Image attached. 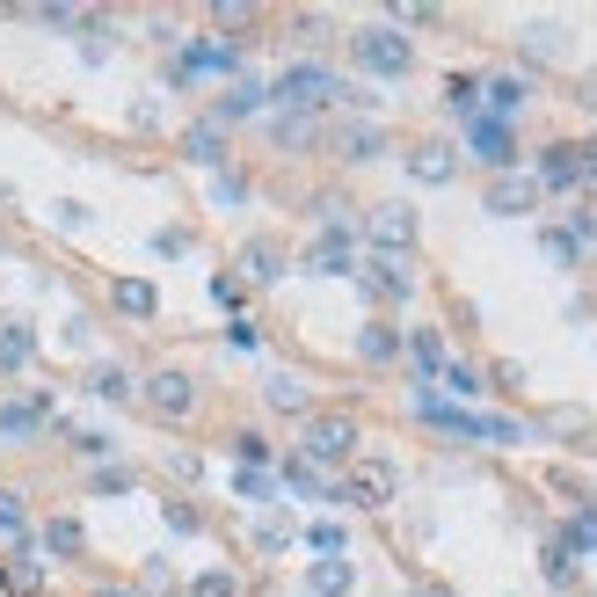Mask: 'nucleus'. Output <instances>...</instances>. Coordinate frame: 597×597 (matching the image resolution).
<instances>
[{
  "label": "nucleus",
  "instance_id": "4c0bfd02",
  "mask_svg": "<svg viewBox=\"0 0 597 597\" xmlns=\"http://www.w3.org/2000/svg\"><path fill=\"white\" fill-rule=\"evenodd\" d=\"M51 226H59V234H80V226H88V204H80V197H59V204H51Z\"/></svg>",
  "mask_w": 597,
  "mask_h": 597
},
{
  "label": "nucleus",
  "instance_id": "864d4df0",
  "mask_svg": "<svg viewBox=\"0 0 597 597\" xmlns=\"http://www.w3.org/2000/svg\"><path fill=\"white\" fill-rule=\"evenodd\" d=\"M575 161H583V183H597V139H583V146H575Z\"/></svg>",
  "mask_w": 597,
  "mask_h": 597
},
{
  "label": "nucleus",
  "instance_id": "9d476101",
  "mask_svg": "<svg viewBox=\"0 0 597 597\" xmlns=\"http://www.w3.org/2000/svg\"><path fill=\"white\" fill-rule=\"evenodd\" d=\"M408 175H415L423 190H445V183L459 175V153L445 139H423V146H408Z\"/></svg>",
  "mask_w": 597,
  "mask_h": 597
},
{
  "label": "nucleus",
  "instance_id": "c756f323",
  "mask_svg": "<svg viewBox=\"0 0 597 597\" xmlns=\"http://www.w3.org/2000/svg\"><path fill=\"white\" fill-rule=\"evenodd\" d=\"M0 539H29V496L0 481Z\"/></svg>",
  "mask_w": 597,
  "mask_h": 597
},
{
  "label": "nucleus",
  "instance_id": "7ed1b4c3",
  "mask_svg": "<svg viewBox=\"0 0 597 597\" xmlns=\"http://www.w3.org/2000/svg\"><path fill=\"white\" fill-rule=\"evenodd\" d=\"M270 102H285V110H307V117H321L328 102H343V80H335L328 66H313V59H299V66L277 73V88H270Z\"/></svg>",
  "mask_w": 597,
  "mask_h": 597
},
{
  "label": "nucleus",
  "instance_id": "b1692460",
  "mask_svg": "<svg viewBox=\"0 0 597 597\" xmlns=\"http://www.w3.org/2000/svg\"><path fill=\"white\" fill-rule=\"evenodd\" d=\"M183 161H197V167H226V132H219L212 117L190 124V132H183Z\"/></svg>",
  "mask_w": 597,
  "mask_h": 597
},
{
  "label": "nucleus",
  "instance_id": "6e6d98bb",
  "mask_svg": "<svg viewBox=\"0 0 597 597\" xmlns=\"http://www.w3.org/2000/svg\"><path fill=\"white\" fill-rule=\"evenodd\" d=\"M415 597H452V590H437V583H423V590H415Z\"/></svg>",
  "mask_w": 597,
  "mask_h": 597
},
{
  "label": "nucleus",
  "instance_id": "de8ad7c7",
  "mask_svg": "<svg viewBox=\"0 0 597 597\" xmlns=\"http://www.w3.org/2000/svg\"><path fill=\"white\" fill-rule=\"evenodd\" d=\"M212 197H219V204H240V197H248V183H240V175H226V167H219V175H212Z\"/></svg>",
  "mask_w": 597,
  "mask_h": 597
},
{
  "label": "nucleus",
  "instance_id": "20e7f679",
  "mask_svg": "<svg viewBox=\"0 0 597 597\" xmlns=\"http://www.w3.org/2000/svg\"><path fill=\"white\" fill-rule=\"evenodd\" d=\"M350 59H358L364 73H380V80H401V73L415 66V45H408L394 23H364L358 37H350Z\"/></svg>",
  "mask_w": 597,
  "mask_h": 597
},
{
  "label": "nucleus",
  "instance_id": "a211bd4d",
  "mask_svg": "<svg viewBox=\"0 0 597 597\" xmlns=\"http://www.w3.org/2000/svg\"><path fill=\"white\" fill-rule=\"evenodd\" d=\"M37 547L59 554V561H80V554H88V532H80V518H66V510H59V518H45Z\"/></svg>",
  "mask_w": 597,
  "mask_h": 597
},
{
  "label": "nucleus",
  "instance_id": "0eeeda50",
  "mask_svg": "<svg viewBox=\"0 0 597 597\" xmlns=\"http://www.w3.org/2000/svg\"><path fill=\"white\" fill-rule=\"evenodd\" d=\"M467 146H474V161L496 167V175H510V167H518V132H510V124H496V117H474V124H467Z\"/></svg>",
  "mask_w": 597,
  "mask_h": 597
},
{
  "label": "nucleus",
  "instance_id": "a18cd8bd",
  "mask_svg": "<svg viewBox=\"0 0 597 597\" xmlns=\"http://www.w3.org/2000/svg\"><path fill=\"white\" fill-rule=\"evenodd\" d=\"M328 15H291V37H299V45H321V37H328Z\"/></svg>",
  "mask_w": 597,
  "mask_h": 597
},
{
  "label": "nucleus",
  "instance_id": "f704fd0d",
  "mask_svg": "<svg viewBox=\"0 0 597 597\" xmlns=\"http://www.w3.org/2000/svg\"><path fill=\"white\" fill-rule=\"evenodd\" d=\"M539 248H547V263H575V256H583V240H575L569 226H547V234H539Z\"/></svg>",
  "mask_w": 597,
  "mask_h": 597
},
{
  "label": "nucleus",
  "instance_id": "f3484780",
  "mask_svg": "<svg viewBox=\"0 0 597 597\" xmlns=\"http://www.w3.org/2000/svg\"><path fill=\"white\" fill-rule=\"evenodd\" d=\"M285 277V248L277 240H248L240 248V285H277Z\"/></svg>",
  "mask_w": 597,
  "mask_h": 597
},
{
  "label": "nucleus",
  "instance_id": "37998d69",
  "mask_svg": "<svg viewBox=\"0 0 597 597\" xmlns=\"http://www.w3.org/2000/svg\"><path fill=\"white\" fill-rule=\"evenodd\" d=\"M234 488H240L248 502H270V496H277V481H270V474H256V467H240V481H234Z\"/></svg>",
  "mask_w": 597,
  "mask_h": 597
},
{
  "label": "nucleus",
  "instance_id": "603ef678",
  "mask_svg": "<svg viewBox=\"0 0 597 597\" xmlns=\"http://www.w3.org/2000/svg\"><path fill=\"white\" fill-rule=\"evenodd\" d=\"M256 539H263V554H277V547H285V539H291V525H285V518H270V525L256 532Z\"/></svg>",
  "mask_w": 597,
  "mask_h": 597
},
{
  "label": "nucleus",
  "instance_id": "aec40b11",
  "mask_svg": "<svg viewBox=\"0 0 597 597\" xmlns=\"http://www.w3.org/2000/svg\"><path fill=\"white\" fill-rule=\"evenodd\" d=\"M364 291H372V299H408V291H415V277H408V256H380V263L364 270Z\"/></svg>",
  "mask_w": 597,
  "mask_h": 597
},
{
  "label": "nucleus",
  "instance_id": "c9c22d12",
  "mask_svg": "<svg viewBox=\"0 0 597 597\" xmlns=\"http://www.w3.org/2000/svg\"><path fill=\"white\" fill-rule=\"evenodd\" d=\"M132 488V467H96L88 474V496H124Z\"/></svg>",
  "mask_w": 597,
  "mask_h": 597
},
{
  "label": "nucleus",
  "instance_id": "f8f14e48",
  "mask_svg": "<svg viewBox=\"0 0 597 597\" xmlns=\"http://www.w3.org/2000/svg\"><path fill=\"white\" fill-rule=\"evenodd\" d=\"M29 358H37V328H29L23 313H0V380L29 372Z\"/></svg>",
  "mask_w": 597,
  "mask_h": 597
},
{
  "label": "nucleus",
  "instance_id": "dca6fc26",
  "mask_svg": "<svg viewBox=\"0 0 597 597\" xmlns=\"http://www.w3.org/2000/svg\"><path fill=\"white\" fill-rule=\"evenodd\" d=\"M263 102H270V88H263V80H234V88H226V96L212 102V124H219V132H226V124L256 117V110H263Z\"/></svg>",
  "mask_w": 597,
  "mask_h": 597
},
{
  "label": "nucleus",
  "instance_id": "58836bf2",
  "mask_svg": "<svg viewBox=\"0 0 597 597\" xmlns=\"http://www.w3.org/2000/svg\"><path fill=\"white\" fill-rule=\"evenodd\" d=\"M212 23H219V29H256L263 15H256V8H240V0H219V8H212Z\"/></svg>",
  "mask_w": 597,
  "mask_h": 597
},
{
  "label": "nucleus",
  "instance_id": "4be33fe9",
  "mask_svg": "<svg viewBox=\"0 0 597 597\" xmlns=\"http://www.w3.org/2000/svg\"><path fill=\"white\" fill-rule=\"evenodd\" d=\"M350 583H358L350 554H328V561H313V569H307V590L313 597H350Z\"/></svg>",
  "mask_w": 597,
  "mask_h": 597
},
{
  "label": "nucleus",
  "instance_id": "6ab92c4d",
  "mask_svg": "<svg viewBox=\"0 0 597 597\" xmlns=\"http://www.w3.org/2000/svg\"><path fill=\"white\" fill-rule=\"evenodd\" d=\"M110 307H117L124 321H153V313H161V291L146 285V277H117V285H110Z\"/></svg>",
  "mask_w": 597,
  "mask_h": 597
},
{
  "label": "nucleus",
  "instance_id": "a878e982",
  "mask_svg": "<svg viewBox=\"0 0 597 597\" xmlns=\"http://www.w3.org/2000/svg\"><path fill=\"white\" fill-rule=\"evenodd\" d=\"M88 394L96 401H132L139 380H132V364H88Z\"/></svg>",
  "mask_w": 597,
  "mask_h": 597
},
{
  "label": "nucleus",
  "instance_id": "a19ab883",
  "mask_svg": "<svg viewBox=\"0 0 597 597\" xmlns=\"http://www.w3.org/2000/svg\"><path fill=\"white\" fill-rule=\"evenodd\" d=\"M234 452H240V467H270V437H256V431H234Z\"/></svg>",
  "mask_w": 597,
  "mask_h": 597
},
{
  "label": "nucleus",
  "instance_id": "ea45409f",
  "mask_svg": "<svg viewBox=\"0 0 597 597\" xmlns=\"http://www.w3.org/2000/svg\"><path fill=\"white\" fill-rule=\"evenodd\" d=\"M445 386H452L459 401H474V394H488V386H481V372H474V364H445Z\"/></svg>",
  "mask_w": 597,
  "mask_h": 597
},
{
  "label": "nucleus",
  "instance_id": "bb28decb",
  "mask_svg": "<svg viewBox=\"0 0 597 597\" xmlns=\"http://www.w3.org/2000/svg\"><path fill=\"white\" fill-rule=\"evenodd\" d=\"M445 110L467 124L481 117V73H445Z\"/></svg>",
  "mask_w": 597,
  "mask_h": 597
},
{
  "label": "nucleus",
  "instance_id": "c03bdc74",
  "mask_svg": "<svg viewBox=\"0 0 597 597\" xmlns=\"http://www.w3.org/2000/svg\"><path fill=\"white\" fill-rule=\"evenodd\" d=\"M307 539H313V554H343V547H350V539H343V525H335V518H321V525H313Z\"/></svg>",
  "mask_w": 597,
  "mask_h": 597
},
{
  "label": "nucleus",
  "instance_id": "ddd939ff",
  "mask_svg": "<svg viewBox=\"0 0 597 597\" xmlns=\"http://www.w3.org/2000/svg\"><path fill=\"white\" fill-rule=\"evenodd\" d=\"M481 96H488V117L510 124L532 102V80H525V73H481Z\"/></svg>",
  "mask_w": 597,
  "mask_h": 597
},
{
  "label": "nucleus",
  "instance_id": "39448f33",
  "mask_svg": "<svg viewBox=\"0 0 597 597\" xmlns=\"http://www.w3.org/2000/svg\"><path fill=\"white\" fill-rule=\"evenodd\" d=\"M139 401L161 415V423H190L197 415V380L190 372H175V364H161V372H146L139 380Z\"/></svg>",
  "mask_w": 597,
  "mask_h": 597
},
{
  "label": "nucleus",
  "instance_id": "09e8293b",
  "mask_svg": "<svg viewBox=\"0 0 597 597\" xmlns=\"http://www.w3.org/2000/svg\"><path fill=\"white\" fill-rule=\"evenodd\" d=\"M575 431H583V415H575V408H554V415H547V437H575Z\"/></svg>",
  "mask_w": 597,
  "mask_h": 597
},
{
  "label": "nucleus",
  "instance_id": "5fc2aeb1",
  "mask_svg": "<svg viewBox=\"0 0 597 597\" xmlns=\"http://www.w3.org/2000/svg\"><path fill=\"white\" fill-rule=\"evenodd\" d=\"M583 102H590V110H597V66L583 73Z\"/></svg>",
  "mask_w": 597,
  "mask_h": 597
},
{
  "label": "nucleus",
  "instance_id": "72a5a7b5",
  "mask_svg": "<svg viewBox=\"0 0 597 597\" xmlns=\"http://www.w3.org/2000/svg\"><path fill=\"white\" fill-rule=\"evenodd\" d=\"M190 597H240V575H234V569H204V575L190 583Z\"/></svg>",
  "mask_w": 597,
  "mask_h": 597
},
{
  "label": "nucleus",
  "instance_id": "412c9836",
  "mask_svg": "<svg viewBox=\"0 0 597 597\" xmlns=\"http://www.w3.org/2000/svg\"><path fill=\"white\" fill-rule=\"evenodd\" d=\"M263 401L277 408V415H313V394H307V380H299V372H270V380H263Z\"/></svg>",
  "mask_w": 597,
  "mask_h": 597
},
{
  "label": "nucleus",
  "instance_id": "423d86ee",
  "mask_svg": "<svg viewBox=\"0 0 597 597\" xmlns=\"http://www.w3.org/2000/svg\"><path fill=\"white\" fill-rule=\"evenodd\" d=\"M364 234H372V248L380 256H408L415 248V234H423V219H415V204H372V219H364Z\"/></svg>",
  "mask_w": 597,
  "mask_h": 597
},
{
  "label": "nucleus",
  "instance_id": "cd10ccee",
  "mask_svg": "<svg viewBox=\"0 0 597 597\" xmlns=\"http://www.w3.org/2000/svg\"><path fill=\"white\" fill-rule=\"evenodd\" d=\"M270 139L291 146V153H299V146H321V117H307V110H285V117L270 124Z\"/></svg>",
  "mask_w": 597,
  "mask_h": 597
},
{
  "label": "nucleus",
  "instance_id": "f03ea898",
  "mask_svg": "<svg viewBox=\"0 0 597 597\" xmlns=\"http://www.w3.org/2000/svg\"><path fill=\"white\" fill-rule=\"evenodd\" d=\"M401 496V474H394V459L380 452H358L335 481V502H358V510H386V502Z\"/></svg>",
  "mask_w": 597,
  "mask_h": 597
},
{
  "label": "nucleus",
  "instance_id": "2f4dec72",
  "mask_svg": "<svg viewBox=\"0 0 597 597\" xmlns=\"http://www.w3.org/2000/svg\"><path fill=\"white\" fill-rule=\"evenodd\" d=\"M66 445L80 459H110V452H117V437H110V431H73V423H66Z\"/></svg>",
  "mask_w": 597,
  "mask_h": 597
},
{
  "label": "nucleus",
  "instance_id": "393cba45",
  "mask_svg": "<svg viewBox=\"0 0 597 597\" xmlns=\"http://www.w3.org/2000/svg\"><path fill=\"white\" fill-rule=\"evenodd\" d=\"M408 358H415V372H423V386H431L437 372L452 364V350H445V335L437 328H408Z\"/></svg>",
  "mask_w": 597,
  "mask_h": 597
},
{
  "label": "nucleus",
  "instance_id": "49530a36",
  "mask_svg": "<svg viewBox=\"0 0 597 597\" xmlns=\"http://www.w3.org/2000/svg\"><path fill=\"white\" fill-rule=\"evenodd\" d=\"M285 481H291V488H299V496H321V488H328V481L313 474L307 459H291V467H285Z\"/></svg>",
  "mask_w": 597,
  "mask_h": 597
},
{
  "label": "nucleus",
  "instance_id": "6e6552de",
  "mask_svg": "<svg viewBox=\"0 0 597 597\" xmlns=\"http://www.w3.org/2000/svg\"><path fill=\"white\" fill-rule=\"evenodd\" d=\"M307 270L313 277H358V240L343 234V226H328V234L307 248Z\"/></svg>",
  "mask_w": 597,
  "mask_h": 597
},
{
  "label": "nucleus",
  "instance_id": "8fccbe9b",
  "mask_svg": "<svg viewBox=\"0 0 597 597\" xmlns=\"http://www.w3.org/2000/svg\"><path fill=\"white\" fill-rule=\"evenodd\" d=\"M212 299H219V307H240V299H248V285H240V277H212Z\"/></svg>",
  "mask_w": 597,
  "mask_h": 597
},
{
  "label": "nucleus",
  "instance_id": "79ce46f5",
  "mask_svg": "<svg viewBox=\"0 0 597 597\" xmlns=\"http://www.w3.org/2000/svg\"><path fill=\"white\" fill-rule=\"evenodd\" d=\"M66 350H73V358H88V350H96V321H88V313H73V321H66Z\"/></svg>",
  "mask_w": 597,
  "mask_h": 597
},
{
  "label": "nucleus",
  "instance_id": "3c124183",
  "mask_svg": "<svg viewBox=\"0 0 597 597\" xmlns=\"http://www.w3.org/2000/svg\"><path fill=\"white\" fill-rule=\"evenodd\" d=\"M167 525H175V532H204V518H197L190 502H167Z\"/></svg>",
  "mask_w": 597,
  "mask_h": 597
},
{
  "label": "nucleus",
  "instance_id": "473e14b6",
  "mask_svg": "<svg viewBox=\"0 0 597 597\" xmlns=\"http://www.w3.org/2000/svg\"><path fill=\"white\" fill-rule=\"evenodd\" d=\"M139 590L146 597H175V569H167V554H153V561L139 569Z\"/></svg>",
  "mask_w": 597,
  "mask_h": 597
},
{
  "label": "nucleus",
  "instance_id": "4468645a",
  "mask_svg": "<svg viewBox=\"0 0 597 597\" xmlns=\"http://www.w3.org/2000/svg\"><path fill=\"white\" fill-rule=\"evenodd\" d=\"M481 204H488L496 219H518V212H532V204H539V183H532V175H496Z\"/></svg>",
  "mask_w": 597,
  "mask_h": 597
},
{
  "label": "nucleus",
  "instance_id": "1a4fd4ad",
  "mask_svg": "<svg viewBox=\"0 0 597 597\" xmlns=\"http://www.w3.org/2000/svg\"><path fill=\"white\" fill-rule=\"evenodd\" d=\"M45 423H51V394H15V401L0 408V437L8 445H29Z\"/></svg>",
  "mask_w": 597,
  "mask_h": 597
},
{
  "label": "nucleus",
  "instance_id": "c85d7f7f",
  "mask_svg": "<svg viewBox=\"0 0 597 597\" xmlns=\"http://www.w3.org/2000/svg\"><path fill=\"white\" fill-rule=\"evenodd\" d=\"M358 358H364V364H394V358H401V328L372 321V328L358 335Z\"/></svg>",
  "mask_w": 597,
  "mask_h": 597
},
{
  "label": "nucleus",
  "instance_id": "2eb2a0df",
  "mask_svg": "<svg viewBox=\"0 0 597 597\" xmlns=\"http://www.w3.org/2000/svg\"><path fill=\"white\" fill-rule=\"evenodd\" d=\"M335 153H343V161H350V167L380 161V153H386V124H372V117L343 124V132H335Z\"/></svg>",
  "mask_w": 597,
  "mask_h": 597
},
{
  "label": "nucleus",
  "instance_id": "f257e3e1",
  "mask_svg": "<svg viewBox=\"0 0 597 597\" xmlns=\"http://www.w3.org/2000/svg\"><path fill=\"white\" fill-rule=\"evenodd\" d=\"M299 459H307L313 474H321V467H350V459H358V415H343V408H313L307 431H299Z\"/></svg>",
  "mask_w": 597,
  "mask_h": 597
},
{
  "label": "nucleus",
  "instance_id": "5701e85b",
  "mask_svg": "<svg viewBox=\"0 0 597 597\" xmlns=\"http://www.w3.org/2000/svg\"><path fill=\"white\" fill-rule=\"evenodd\" d=\"M518 45H525L532 66H554V59L569 51V29H561V23H525V29H518Z\"/></svg>",
  "mask_w": 597,
  "mask_h": 597
},
{
  "label": "nucleus",
  "instance_id": "7c9ffc66",
  "mask_svg": "<svg viewBox=\"0 0 597 597\" xmlns=\"http://www.w3.org/2000/svg\"><path fill=\"white\" fill-rule=\"evenodd\" d=\"M561 547H575V554L590 547L597 554V502H575V525H569V539H561Z\"/></svg>",
  "mask_w": 597,
  "mask_h": 597
},
{
  "label": "nucleus",
  "instance_id": "9b49d317",
  "mask_svg": "<svg viewBox=\"0 0 597 597\" xmlns=\"http://www.w3.org/2000/svg\"><path fill=\"white\" fill-rule=\"evenodd\" d=\"M532 183H539V197H569L575 190V183H583V161H575V146L569 139H554L547 146V153H539V175H532Z\"/></svg>",
  "mask_w": 597,
  "mask_h": 597
},
{
  "label": "nucleus",
  "instance_id": "e433bc0d",
  "mask_svg": "<svg viewBox=\"0 0 597 597\" xmlns=\"http://www.w3.org/2000/svg\"><path fill=\"white\" fill-rule=\"evenodd\" d=\"M547 583H554V590H575V561H569V547H561V539L547 547Z\"/></svg>",
  "mask_w": 597,
  "mask_h": 597
}]
</instances>
